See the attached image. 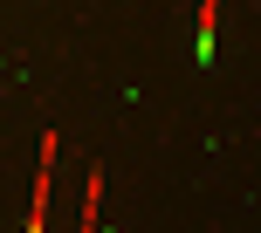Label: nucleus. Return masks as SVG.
<instances>
[{
    "label": "nucleus",
    "instance_id": "obj_1",
    "mask_svg": "<svg viewBox=\"0 0 261 233\" xmlns=\"http://www.w3.org/2000/svg\"><path fill=\"white\" fill-rule=\"evenodd\" d=\"M55 151L62 137H41V158H35V192H28V233H48V192H55Z\"/></svg>",
    "mask_w": 261,
    "mask_h": 233
}]
</instances>
